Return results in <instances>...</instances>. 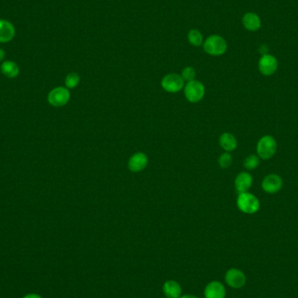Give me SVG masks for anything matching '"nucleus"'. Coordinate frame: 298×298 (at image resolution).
<instances>
[{"label": "nucleus", "instance_id": "obj_1", "mask_svg": "<svg viewBox=\"0 0 298 298\" xmlns=\"http://www.w3.org/2000/svg\"><path fill=\"white\" fill-rule=\"evenodd\" d=\"M228 45L222 37L219 35L209 36L203 44V49L212 56H220L227 51Z\"/></svg>", "mask_w": 298, "mask_h": 298}, {"label": "nucleus", "instance_id": "obj_2", "mask_svg": "<svg viewBox=\"0 0 298 298\" xmlns=\"http://www.w3.org/2000/svg\"><path fill=\"white\" fill-rule=\"evenodd\" d=\"M237 207L242 213L253 215L259 210L260 202L256 196L251 193H242L238 195Z\"/></svg>", "mask_w": 298, "mask_h": 298}, {"label": "nucleus", "instance_id": "obj_3", "mask_svg": "<svg viewBox=\"0 0 298 298\" xmlns=\"http://www.w3.org/2000/svg\"><path fill=\"white\" fill-rule=\"evenodd\" d=\"M277 149V141L270 135H265L260 139L256 147L258 157L264 160H268L272 158L273 156H275Z\"/></svg>", "mask_w": 298, "mask_h": 298}, {"label": "nucleus", "instance_id": "obj_4", "mask_svg": "<svg viewBox=\"0 0 298 298\" xmlns=\"http://www.w3.org/2000/svg\"><path fill=\"white\" fill-rule=\"evenodd\" d=\"M184 94L191 103H198L205 96V87L198 80H192L184 87Z\"/></svg>", "mask_w": 298, "mask_h": 298}, {"label": "nucleus", "instance_id": "obj_5", "mask_svg": "<svg viewBox=\"0 0 298 298\" xmlns=\"http://www.w3.org/2000/svg\"><path fill=\"white\" fill-rule=\"evenodd\" d=\"M70 97L69 90L66 87H56L49 93L48 102L54 108H62L69 102Z\"/></svg>", "mask_w": 298, "mask_h": 298}, {"label": "nucleus", "instance_id": "obj_6", "mask_svg": "<svg viewBox=\"0 0 298 298\" xmlns=\"http://www.w3.org/2000/svg\"><path fill=\"white\" fill-rule=\"evenodd\" d=\"M224 279L227 285L235 290L241 289L246 284L247 278L245 274L238 268H229L225 274Z\"/></svg>", "mask_w": 298, "mask_h": 298}, {"label": "nucleus", "instance_id": "obj_7", "mask_svg": "<svg viewBox=\"0 0 298 298\" xmlns=\"http://www.w3.org/2000/svg\"><path fill=\"white\" fill-rule=\"evenodd\" d=\"M161 87L168 93L175 94L184 87V80L179 74H169L162 78Z\"/></svg>", "mask_w": 298, "mask_h": 298}, {"label": "nucleus", "instance_id": "obj_8", "mask_svg": "<svg viewBox=\"0 0 298 298\" xmlns=\"http://www.w3.org/2000/svg\"><path fill=\"white\" fill-rule=\"evenodd\" d=\"M148 157L146 154L139 152L131 156L127 162V167L131 172L139 173L147 168Z\"/></svg>", "mask_w": 298, "mask_h": 298}, {"label": "nucleus", "instance_id": "obj_9", "mask_svg": "<svg viewBox=\"0 0 298 298\" xmlns=\"http://www.w3.org/2000/svg\"><path fill=\"white\" fill-rule=\"evenodd\" d=\"M258 67L261 74L265 76H270L276 73L278 67V62L273 55L265 54L260 59Z\"/></svg>", "mask_w": 298, "mask_h": 298}, {"label": "nucleus", "instance_id": "obj_10", "mask_svg": "<svg viewBox=\"0 0 298 298\" xmlns=\"http://www.w3.org/2000/svg\"><path fill=\"white\" fill-rule=\"evenodd\" d=\"M282 187V180L277 174H268L262 182V188L268 194H276Z\"/></svg>", "mask_w": 298, "mask_h": 298}, {"label": "nucleus", "instance_id": "obj_11", "mask_svg": "<svg viewBox=\"0 0 298 298\" xmlns=\"http://www.w3.org/2000/svg\"><path fill=\"white\" fill-rule=\"evenodd\" d=\"M205 298H225L226 289L225 286L218 281H212L207 283L204 289Z\"/></svg>", "mask_w": 298, "mask_h": 298}, {"label": "nucleus", "instance_id": "obj_12", "mask_svg": "<svg viewBox=\"0 0 298 298\" xmlns=\"http://www.w3.org/2000/svg\"><path fill=\"white\" fill-rule=\"evenodd\" d=\"M16 34V29L12 22L0 19V43H8Z\"/></svg>", "mask_w": 298, "mask_h": 298}, {"label": "nucleus", "instance_id": "obj_13", "mask_svg": "<svg viewBox=\"0 0 298 298\" xmlns=\"http://www.w3.org/2000/svg\"><path fill=\"white\" fill-rule=\"evenodd\" d=\"M253 179L251 173L242 172L239 173L235 180V187L239 194L245 193L252 186Z\"/></svg>", "mask_w": 298, "mask_h": 298}, {"label": "nucleus", "instance_id": "obj_14", "mask_svg": "<svg viewBox=\"0 0 298 298\" xmlns=\"http://www.w3.org/2000/svg\"><path fill=\"white\" fill-rule=\"evenodd\" d=\"M162 290L167 298H179L182 297V286L178 282L174 280H168L165 282Z\"/></svg>", "mask_w": 298, "mask_h": 298}, {"label": "nucleus", "instance_id": "obj_15", "mask_svg": "<svg viewBox=\"0 0 298 298\" xmlns=\"http://www.w3.org/2000/svg\"><path fill=\"white\" fill-rule=\"evenodd\" d=\"M242 24L247 30L255 31L261 27V19L257 14L248 13L242 17Z\"/></svg>", "mask_w": 298, "mask_h": 298}, {"label": "nucleus", "instance_id": "obj_16", "mask_svg": "<svg viewBox=\"0 0 298 298\" xmlns=\"http://www.w3.org/2000/svg\"><path fill=\"white\" fill-rule=\"evenodd\" d=\"M220 147L226 152H232L237 147V141L233 134L230 133H224L221 134L219 139Z\"/></svg>", "mask_w": 298, "mask_h": 298}, {"label": "nucleus", "instance_id": "obj_17", "mask_svg": "<svg viewBox=\"0 0 298 298\" xmlns=\"http://www.w3.org/2000/svg\"><path fill=\"white\" fill-rule=\"evenodd\" d=\"M0 70L2 74H4V76H6L7 78H16L19 74V67L14 61H4L1 65Z\"/></svg>", "mask_w": 298, "mask_h": 298}, {"label": "nucleus", "instance_id": "obj_18", "mask_svg": "<svg viewBox=\"0 0 298 298\" xmlns=\"http://www.w3.org/2000/svg\"><path fill=\"white\" fill-rule=\"evenodd\" d=\"M188 39L189 41V43L195 47H200L203 43V36L201 31L198 30H191L189 31L188 34Z\"/></svg>", "mask_w": 298, "mask_h": 298}, {"label": "nucleus", "instance_id": "obj_19", "mask_svg": "<svg viewBox=\"0 0 298 298\" xmlns=\"http://www.w3.org/2000/svg\"><path fill=\"white\" fill-rule=\"evenodd\" d=\"M80 81V77L76 73H70L66 75L65 79V87L67 89H74L76 87H78V84Z\"/></svg>", "mask_w": 298, "mask_h": 298}, {"label": "nucleus", "instance_id": "obj_20", "mask_svg": "<svg viewBox=\"0 0 298 298\" xmlns=\"http://www.w3.org/2000/svg\"><path fill=\"white\" fill-rule=\"evenodd\" d=\"M259 157L255 155H251L248 156L244 160V167L249 170H254L259 166Z\"/></svg>", "mask_w": 298, "mask_h": 298}, {"label": "nucleus", "instance_id": "obj_21", "mask_svg": "<svg viewBox=\"0 0 298 298\" xmlns=\"http://www.w3.org/2000/svg\"><path fill=\"white\" fill-rule=\"evenodd\" d=\"M232 156H230L229 152H226L224 154H222L218 159V163L220 165V168L222 169H228L231 164H232Z\"/></svg>", "mask_w": 298, "mask_h": 298}, {"label": "nucleus", "instance_id": "obj_22", "mask_svg": "<svg viewBox=\"0 0 298 298\" xmlns=\"http://www.w3.org/2000/svg\"><path fill=\"white\" fill-rule=\"evenodd\" d=\"M195 70L191 67V66H187L184 69L182 70V78H183L184 81L187 82H190L192 80H195Z\"/></svg>", "mask_w": 298, "mask_h": 298}, {"label": "nucleus", "instance_id": "obj_23", "mask_svg": "<svg viewBox=\"0 0 298 298\" xmlns=\"http://www.w3.org/2000/svg\"><path fill=\"white\" fill-rule=\"evenodd\" d=\"M268 47L266 46V45H263L261 47L259 48V52L263 54V55H265V54H268L267 52H268Z\"/></svg>", "mask_w": 298, "mask_h": 298}, {"label": "nucleus", "instance_id": "obj_24", "mask_svg": "<svg viewBox=\"0 0 298 298\" xmlns=\"http://www.w3.org/2000/svg\"><path fill=\"white\" fill-rule=\"evenodd\" d=\"M4 57H5V52L0 48V62L4 61Z\"/></svg>", "mask_w": 298, "mask_h": 298}, {"label": "nucleus", "instance_id": "obj_25", "mask_svg": "<svg viewBox=\"0 0 298 298\" xmlns=\"http://www.w3.org/2000/svg\"><path fill=\"white\" fill-rule=\"evenodd\" d=\"M41 298L40 296H39V295L29 294V295H27V296H26L25 298Z\"/></svg>", "mask_w": 298, "mask_h": 298}, {"label": "nucleus", "instance_id": "obj_26", "mask_svg": "<svg viewBox=\"0 0 298 298\" xmlns=\"http://www.w3.org/2000/svg\"><path fill=\"white\" fill-rule=\"evenodd\" d=\"M179 298H198L197 297H195V296H193V295H184V296H182V297H180Z\"/></svg>", "mask_w": 298, "mask_h": 298}]
</instances>
